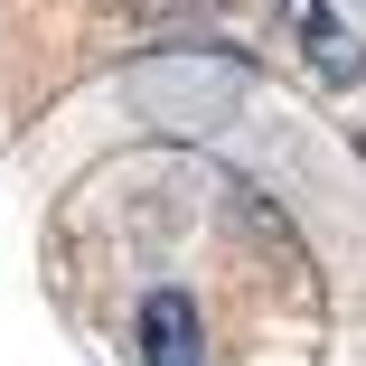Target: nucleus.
Returning <instances> with one entry per match:
<instances>
[{
	"label": "nucleus",
	"mask_w": 366,
	"mask_h": 366,
	"mask_svg": "<svg viewBox=\"0 0 366 366\" xmlns=\"http://www.w3.org/2000/svg\"><path fill=\"white\" fill-rule=\"evenodd\" d=\"M141 366H207V329H197V301L179 282L141 291Z\"/></svg>",
	"instance_id": "3"
},
{
	"label": "nucleus",
	"mask_w": 366,
	"mask_h": 366,
	"mask_svg": "<svg viewBox=\"0 0 366 366\" xmlns=\"http://www.w3.org/2000/svg\"><path fill=\"white\" fill-rule=\"evenodd\" d=\"M357 10H366V0H357Z\"/></svg>",
	"instance_id": "6"
},
{
	"label": "nucleus",
	"mask_w": 366,
	"mask_h": 366,
	"mask_svg": "<svg viewBox=\"0 0 366 366\" xmlns=\"http://www.w3.org/2000/svg\"><path fill=\"white\" fill-rule=\"evenodd\" d=\"M244 94H254V56H235V47H151L122 66V104L179 141L226 132L244 113Z\"/></svg>",
	"instance_id": "1"
},
{
	"label": "nucleus",
	"mask_w": 366,
	"mask_h": 366,
	"mask_svg": "<svg viewBox=\"0 0 366 366\" xmlns=\"http://www.w3.org/2000/svg\"><path fill=\"white\" fill-rule=\"evenodd\" d=\"M235 207H244V226H254V235H272V244H291V216H282V207H272V197H263L254 179H235Z\"/></svg>",
	"instance_id": "4"
},
{
	"label": "nucleus",
	"mask_w": 366,
	"mask_h": 366,
	"mask_svg": "<svg viewBox=\"0 0 366 366\" xmlns=\"http://www.w3.org/2000/svg\"><path fill=\"white\" fill-rule=\"evenodd\" d=\"M291 10V38H301V56L320 66V85H366V38L329 10V0H282Z\"/></svg>",
	"instance_id": "2"
},
{
	"label": "nucleus",
	"mask_w": 366,
	"mask_h": 366,
	"mask_svg": "<svg viewBox=\"0 0 366 366\" xmlns=\"http://www.w3.org/2000/svg\"><path fill=\"white\" fill-rule=\"evenodd\" d=\"M132 19H197V10H216V0H122Z\"/></svg>",
	"instance_id": "5"
}]
</instances>
